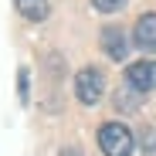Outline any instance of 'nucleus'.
Returning a JSON list of instances; mask_svg holds the SVG:
<instances>
[{
    "instance_id": "f257e3e1",
    "label": "nucleus",
    "mask_w": 156,
    "mask_h": 156,
    "mask_svg": "<svg viewBox=\"0 0 156 156\" xmlns=\"http://www.w3.org/2000/svg\"><path fill=\"white\" fill-rule=\"evenodd\" d=\"M98 149L105 156H133L136 136L122 122H105V126H98Z\"/></svg>"
},
{
    "instance_id": "f03ea898",
    "label": "nucleus",
    "mask_w": 156,
    "mask_h": 156,
    "mask_svg": "<svg viewBox=\"0 0 156 156\" xmlns=\"http://www.w3.org/2000/svg\"><path fill=\"white\" fill-rule=\"evenodd\" d=\"M102 92H105V75L98 68H82L75 75V95L82 105H95L102 98Z\"/></svg>"
},
{
    "instance_id": "7ed1b4c3",
    "label": "nucleus",
    "mask_w": 156,
    "mask_h": 156,
    "mask_svg": "<svg viewBox=\"0 0 156 156\" xmlns=\"http://www.w3.org/2000/svg\"><path fill=\"white\" fill-rule=\"evenodd\" d=\"M126 85H133L136 92H153L156 88V61L143 58V61L126 65Z\"/></svg>"
},
{
    "instance_id": "20e7f679",
    "label": "nucleus",
    "mask_w": 156,
    "mask_h": 156,
    "mask_svg": "<svg viewBox=\"0 0 156 156\" xmlns=\"http://www.w3.org/2000/svg\"><path fill=\"white\" fill-rule=\"evenodd\" d=\"M102 51L112 58V61H126L129 55V41H126V31L109 24V27H102Z\"/></svg>"
},
{
    "instance_id": "39448f33",
    "label": "nucleus",
    "mask_w": 156,
    "mask_h": 156,
    "mask_svg": "<svg viewBox=\"0 0 156 156\" xmlns=\"http://www.w3.org/2000/svg\"><path fill=\"white\" fill-rule=\"evenodd\" d=\"M133 41L139 51H156V14H143L133 27Z\"/></svg>"
},
{
    "instance_id": "423d86ee",
    "label": "nucleus",
    "mask_w": 156,
    "mask_h": 156,
    "mask_svg": "<svg viewBox=\"0 0 156 156\" xmlns=\"http://www.w3.org/2000/svg\"><path fill=\"white\" fill-rule=\"evenodd\" d=\"M14 7H17L20 17H27V20H44L51 14L48 0H14Z\"/></svg>"
},
{
    "instance_id": "0eeeda50",
    "label": "nucleus",
    "mask_w": 156,
    "mask_h": 156,
    "mask_svg": "<svg viewBox=\"0 0 156 156\" xmlns=\"http://www.w3.org/2000/svg\"><path fill=\"white\" fill-rule=\"evenodd\" d=\"M139 95H143V92H136L133 85H122V88L115 92L112 102H115V109H119V112H136V109H139Z\"/></svg>"
},
{
    "instance_id": "6e6552de",
    "label": "nucleus",
    "mask_w": 156,
    "mask_h": 156,
    "mask_svg": "<svg viewBox=\"0 0 156 156\" xmlns=\"http://www.w3.org/2000/svg\"><path fill=\"white\" fill-rule=\"evenodd\" d=\"M92 7H95L98 14H115V10L126 7V0H92Z\"/></svg>"
},
{
    "instance_id": "1a4fd4ad",
    "label": "nucleus",
    "mask_w": 156,
    "mask_h": 156,
    "mask_svg": "<svg viewBox=\"0 0 156 156\" xmlns=\"http://www.w3.org/2000/svg\"><path fill=\"white\" fill-rule=\"evenodd\" d=\"M139 146H143V153H156V129H143Z\"/></svg>"
},
{
    "instance_id": "9d476101",
    "label": "nucleus",
    "mask_w": 156,
    "mask_h": 156,
    "mask_svg": "<svg viewBox=\"0 0 156 156\" xmlns=\"http://www.w3.org/2000/svg\"><path fill=\"white\" fill-rule=\"evenodd\" d=\"M27 85H31V71H27V68H20V75H17V88H20V102H27Z\"/></svg>"
},
{
    "instance_id": "9b49d317",
    "label": "nucleus",
    "mask_w": 156,
    "mask_h": 156,
    "mask_svg": "<svg viewBox=\"0 0 156 156\" xmlns=\"http://www.w3.org/2000/svg\"><path fill=\"white\" fill-rule=\"evenodd\" d=\"M61 156H82V149H65Z\"/></svg>"
}]
</instances>
